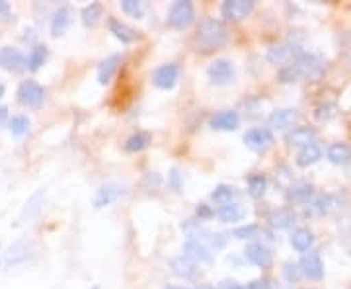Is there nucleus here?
Here are the masks:
<instances>
[{
  "instance_id": "obj_38",
  "label": "nucleus",
  "mask_w": 351,
  "mask_h": 289,
  "mask_svg": "<svg viewBox=\"0 0 351 289\" xmlns=\"http://www.w3.org/2000/svg\"><path fill=\"white\" fill-rule=\"evenodd\" d=\"M260 235V227L258 225H244L239 227V229H234V233H232V237H237L240 240H246V239H256Z\"/></svg>"
},
{
  "instance_id": "obj_48",
  "label": "nucleus",
  "mask_w": 351,
  "mask_h": 289,
  "mask_svg": "<svg viewBox=\"0 0 351 289\" xmlns=\"http://www.w3.org/2000/svg\"><path fill=\"white\" fill-rule=\"evenodd\" d=\"M193 289H215V288H211V286H199V288H193Z\"/></svg>"
},
{
  "instance_id": "obj_39",
  "label": "nucleus",
  "mask_w": 351,
  "mask_h": 289,
  "mask_svg": "<svg viewBox=\"0 0 351 289\" xmlns=\"http://www.w3.org/2000/svg\"><path fill=\"white\" fill-rule=\"evenodd\" d=\"M121 10L133 18H141L143 16V4L138 0H121Z\"/></svg>"
},
{
  "instance_id": "obj_43",
  "label": "nucleus",
  "mask_w": 351,
  "mask_h": 289,
  "mask_svg": "<svg viewBox=\"0 0 351 289\" xmlns=\"http://www.w3.org/2000/svg\"><path fill=\"white\" fill-rule=\"evenodd\" d=\"M180 180H182L180 172H178V170H172V174H170V186H172L174 189H178V192H180V188H182Z\"/></svg>"
},
{
  "instance_id": "obj_50",
  "label": "nucleus",
  "mask_w": 351,
  "mask_h": 289,
  "mask_svg": "<svg viewBox=\"0 0 351 289\" xmlns=\"http://www.w3.org/2000/svg\"><path fill=\"white\" fill-rule=\"evenodd\" d=\"M94 289H98V288H94Z\"/></svg>"
},
{
  "instance_id": "obj_8",
  "label": "nucleus",
  "mask_w": 351,
  "mask_h": 289,
  "mask_svg": "<svg viewBox=\"0 0 351 289\" xmlns=\"http://www.w3.org/2000/svg\"><path fill=\"white\" fill-rule=\"evenodd\" d=\"M207 76L217 86H225L228 82H232V78H234V65L228 59H217L209 65Z\"/></svg>"
},
{
  "instance_id": "obj_6",
  "label": "nucleus",
  "mask_w": 351,
  "mask_h": 289,
  "mask_svg": "<svg viewBox=\"0 0 351 289\" xmlns=\"http://www.w3.org/2000/svg\"><path fill=\"white\" fill-rule=\"evenodd\" d=\"M256 2L254 0H225L221 6V14L228 22H240L250 16Z\"/></svg>"
},
{
  "instance_id": "obj_5",
  "label": "nucleus",
  "mask_w": 351,
  "mask_h": 289,
  "mask_svg": "<svg viewBox=\"0 0 351 289\" xmlns=\"http://www.w3.org/2000/svg\"><path fill=\"white\" fill-rule=\"evenodd\" d=\"M244 145L254 152H265L274 145V133L267 127H252L244 133Z\"/></svg>"
},
{
  "instance_id": "obj_21",
  "label": "nucleus",
  "mask_w": 351,
  "mask_h": 289,
  "mask_svg": "<svg viewBox=\"0 0 351 289\" xmlns=\"http://www.w3.org/2000/svg\"><path fill=\"white\" fill-rule=\"evenodd\" d=\"M110 32L113 34V38L119 39L121 43H133V41H137L138 34L131 27V25H127L125 22H121V20H117V18H110Z\"/></svg>"
},
{
  "instance_id": "obj_40",
  "label": "nucleus",
  "mask_w": 351,
  "mask_h": 289,
  "mask_svg": "<svg viewBox=\"0 0 351 289\" xmlns=\"http://www.w3.org/2000/svg\"><path fill=\"white\" fill-rule=\"evenodd\" d=\"M283 274L287 277L289 284H297V279H299V268L295 264H285L283 268Z\"/></svg>"
},
{
  "instance_id": "obj_41",
  "label": "nucleus",
  "mask_w": 351,
  "mask_h": 289,
  "mask_svg": "<svg viewBox=\"0 0 351 289\" xmlns=\"http://www.w3.org/2000/svg\"><path fill=\"white\" fill-rule=\"evenodd\" d=\"M213 215H215L213 209H209V205H205V203H201L199 207H197V217H199V221L211 219Z\"/></svg>"
},
{
  "instance_id": "obj_10",
  "label": "nucleus",
  "mask_w": 351,
  "mask_h": 289,
  "mask_svg": "<svg viewBox=\"0 0 351 289\" xmlns=\"http://www.w3.org/2000/svg\"><path fill=\"white\" fill-rule=\"evenodd\" d=\"M301 53L302 51H299V47L293 45V43H281V45H274V47L267 49V61L271 65L285 67V65L293 63Z\"/></svg>"
},
{
  "instance_id": "obj_42",
  "label": "nucleus",
  "mask_w": 351,
  "mask_h": 289,
  "mask_svg": "<svg viewBox=\"0 0 351 289\" xmlns=\"http://www.w3.org/2000/svg\"><path fill=\"white\" fill-rule=\"evenodd\" d=\"M246 289H271V284L267 279H254Z\"/></svg>"
},
{
  "instance_id": "obj_22",
  "label": "nucleus",
  "mask_w": 351,
  "mask_h": 289,
  "mask_svg": "<svg viewBox=\"0 0 351 289\" xmlns=\"http://www.w3.org/2000/svg\"><path fill=\"white\" fill-rule=\"evenodd\" d=\"M119 65H121V55H110L108 59H104L98 67V82L100 84H110L112 82V78L117 73V69H119Z\"/></svg>"
},
{
  "instance_id": "obj_11",
  "label": "nucleus",
  "mask_w": 351,
  "mask_h": 289,
  "mask_svg": "<svg viewBox=\"0 0 351 289\" xmlns=\"http://www.w3.org/2000/svg\"><path fill=\"white\" fill-rule=\"evenodd\" d=\"M0 69L8 71V73H20L25 69V57L18 47L4 45L0 47Z\"/></svg>"
},
{
  "instance_id": "obj_17",
  "label": "nucleus",
  "mask_w": 351,
  "mask_h": 289,
  "mask_svg": "<svg viewBox=\"0 0 351 289\" xmlns=\"http://www.w3.org/2000/svg\"><path fill=\"white\" fill-rule=\"evenodd\" d=\"M125 194V188L119 186V184H106L101 186L96 196H94V207L96 209H101V207H108L110 203H113L115 200H119L121 196Z\"/></svg>"
},
{
  "instance_id": "obj_28",
  "label": "nucleus",
  "mask_w": 351,
  "mask_h": 289,
  "mask_svg": "<svg viewBox=\"0 0 351 289\" xmlns=\"http://www.w3.org/2000/svg\"><path fill=\"white\" fill-rule=\"evenodd\" d=\"M47 57H49V49H47V45H43V43L34 45L32 51H29V55H27V59H25V67H27L32 73H36V71H39V69L45 65Z\"/></svg>"
},
{
  "instance_id": "obj_14",
  "label": "nucleus",
  "mask_w": 351,
  "mask_h": 289,
  "mask_svg": "<svg viewBox=\"0 0 351 289\" xmlns=\"http://www.w3.org/2000/svg\"><path fill=\"white\" fill-rule=\"evenodd\" d=\"M332 209V198L328 194H314L308 203H304V217L308 219H320L328 215V211Z\"/></svg>"
},
{
  "instance_id": "obj_3",
  "label": "nucleus",
  "mask_w": 351,
  "mask_h": 289,
  "mask_svg": "<svg viewBox=\"0 0 351 289\" xmlns=\"http://www.w3.org/2000/svg\"><path fill=\"white\" fill-rule=\"evenodd\" d=\"M293 65L297 67L301 78H308V80H318V78H322L324 73H326V65L322 63L313 53H301L293 61Z\"/></svg>"
},
{
  "instance_id": "obj_19",
  "label": "nucleus",
  "mask_w": 351,
  "mask_h": 289,
  "mask_svg": "<svg viewBox=\"0 0 351 289\" xmlns=\"http://www.w3.org/2000/svg\"><path fill=\"white\" fill-rule=\"evenodd\" d=\"M184 256L189 258L191 262H211L213 254L209 251V246H205L203 240H188L184 246Z\"/></svg>"
},
{
  "instance_id": "obj_1",
  "label": "nucleus",
  "mask_w": 351,
  "mask_h": 289,
  "mask_svg": "<svg viewBox=\"0 0 351 289\" xmlns=\"http://www.w3.org/2000/svg\"><path fill=\"white\" fill-rule=\"evenodd\" d=\"M228 27L225 22L215 20V18H201L197 30H195V43L203 53L221 49L228 43Z\"/></svg>"
},
{
  "instance_id": "obj_47",
  "label": "nucleus",
  "mask_w": 351,
  "mask_h": 289,
  "mask_svg": "<svg viewBox=\"0 0 351 289\" xmlns=\"http://www.w3.org/2000/svg\"><path fill=\"white\" fill-rule=\"evenodd\" d=\"M4 94H6V86H4V84H2V82H0V98H2V96H4Z\"/></svg>"
},
{
  "instance_id": "obj_44",
  "label": "nucleus",
  "mask_w": 351,
  "mask_h": 289,
  "mask_svg": "<svg viewBox=\"0 0 351 289\" xmlns=\"http://www.w3.org/2000/svg\"><path fill=\"white\" fill-rule=\"evenodd\" d=\"M0 16H4V18L10 16V4L4 2V0H0Z\"/></svg>"
},
{
  "instance_id": "obj_29",
  "label": "nucleus",
  "mask_w": 351,
  "mask_h": 289,
  "mask_svg": "<svg viewBox=\"0 0 351 289\" xmlns=\"http://www.w3.org/2000/svg\"><path fill=\"white\" fill-rule=\"evenodd\" d=\"M152 143V133L149 131H137L125 141V151L127 152H141L145 151Z\"/></svg>"
},
{
  "instance_id": "obj_33",
  "label": "nucleus",
  "mask_w": 351,
  "mask_h": 289,
  "mask_svg": "<svg viewBox=\"0 0 351 289\" xmlns=\"http://www.w3.org/2000/svg\"><path fill=\"white\" fill-rule=\"evenodd\" d=\"M101 16H104V6H101L100 2H90L82 10V24L86 25V27H94L100 22Z\"/></svg>"
},
{
  "instance_id": "obj_35",
  "label": "nucleus",
  "mask_w": 351,
  "mask_h": 289,
  "mask_svg": "<svg viewBox=\"0 0 351 289\" xmlns=\"http://www.w3.org/2000/svg\"><path fill=\"white\" fill-rule=\"evenodd\" d=\"M234 196H237L234 188H232V186H226V184H219V186L211 192V200H213L217 205H228V203H232Z\"/></svg>"
},
{
  "instance_id": "obj_24",
  "label": "nucleus",
  "mask_w": 351,
  "mask_h": 289,
  "mask_svg": "<svg viewBox=\"0 0 351 289\" xmlns=\"http://www.w3.org/2000/svg\"><path fill=\"white\" fill-rule=\"evenodd\" d=\"M217 217H219V221H223V223H239V221H242V219L246 217V207L232 201V203H228V205H221V207L217 209Z\"/></svg>"
},
{
  "instance_id": "obj_25",
  "label": "nucleus",
  "mask_w": 351,
  "mask_h": 289,
  "mask_svg": "<svg viewBox=\"0 0 351 289\" xmlns=\"http://www.w3.org/2000/svg\"><path fill=\"white\" fill-rule=\"evenodd\" d=\"M328 161L336 166H346L351 163V147L346 143H332L326 151Z\"/></svg>"
},
{
  "instance_id": "obj_36",
  "label": "nucleus",
  "mask_w": 351,
  "mask_h": 289,
  "mask_svg": "<svg viewBox=\"0 0 351 289\" xmlns=\"http://www.w3.org/2000/svg\"><path fill=\"white\" fill-rule=\"evenodd\" d=\"M29 127H32V122L27 115H14L12 119H8V129L14 137H24L29 131Z\"/></svg>"
},
{
  "instance_id": "obj_26",
  "label": "nucleus",
  "mask_w": 351,
  "mask_h": 289,
  "mask_svg": "<svg viewBox=\"0 0 351 289\" xmlns=\"http://www.w3.org/2000/svg\"><path fill=\"white\" fill-rule=\"evenodd\" d=\"M267 221L274 229H291L297 223V215L287 207H281V209H274L271 213L267 215Z\"/></svg>"
},
{
  "instance_id": "obj_27",
  "label": "nucleus",
  "mask_w": 351,
  "mask_h": 289,
  "mask_svg": "<svg viewBox=\"0 0 351 289\" xmlns=\"http://www.w3.org/2000/svg\"><path fill=\"white\" fill-rule=\"evenodd\" d=\"M320 159H322V149L316 143H311V145L299 149L295 163H297V166H301V168H306V166H313V164L318 163Z\"/></svg>"
},
{
  "instance_id": "obj_31",
  "label": "nucleus",
  "mask_w": 351,
  "mask_h": 289,
  "mask_svg": "<svg viewBox=\"0 0 351 289\" xmlns=\"http://www.w3.org/2000/svg\"><path fill=\"white\" fill-rule=\"evenodd\" d=\"M314 196V189L311 184H297V186H293V188L287 189V200L291 203H308L311 198Z\"/></svg>"
},
{
  "instance_id": "obj_45",
  "label": "nucleus",
  "mask_w": 351,
  "mask_h": 289,
  "mask_svg": "<svg viewBox=\"0 0 351 289\" xmlns=\"http://www.w3.org/2000/svg\"><path fill=\"white\" fill-rule=\"evenodd\" d=\"M8 122V108L6 106H0V127Z\"/></svg>"
},
{
  "instance_id": "obj_20",
  "label": "nucleus",
  "mask_w": 351,
  "mask_h": 289,
  "mask_svg": "<svg viewBox=\"0 0 351 289\" xmlns=\"http://www.w3.org/2000/svg\"><path fill=\"white\" fill-rule=\"evenodd\" d=\"M34 251V244L32 242H25V240H20L16 242L14 246H10V251L4 258V264L6 266H18L25 262L29 258V252Z\"/></svg>"
},
{
  "instance_id": "obj_23",
  "label": "nucleus",
  "mask_w": 351,
  "mask_h": 289,
  "mask_svg": "<svg viewBox=\"0 0 351 289\" xmlns=\"http://www.w3.org/2000/svg\"><path fill=\"white\" fill-rule=\"evenodd\" d=\"M289 242H291V246L295 248L297 252H302V254H306V252L311 251V246H313L314 237L313 233L308 231V229H304V227H299V229H295L293 233H291V237H289Z\"/></svg>"
},
{
  "instance_id": "obj_46",
  "label": "nucleus",
  "mask_w": 351,
  "mask_h": 289,
  "mask_svg": "<svg viewBox=\"0 0 351 289\" xmlns=\"http://www.w3.org/2000/svg\"><path fill=\"white\" fill-rule=\"evenodd\" d=\"M221 289H246V288H244V286H240V284H237V281H223Z\"/></svg>"
},
{
  "instance_id": "obj_37",
  "label": "nucleus",
  "mask_w": 351,
  "mask_h": 289,
  "mask_svg": "<svg viewBox=\"0 0 351 289\" xmlns=\"http://www.w3.org/2000/svg\"><path fill=\"white\" fill-rule=\"evenodd\" d=\"M301 78L299 75V71H297V67L291 63L285 65V67H281L279 71H277V80L281 82V84H291V82H297Z\"/></svg>"
},
{
  "instance_id": "obj_7",
  "label": "nucleus",
  "mask_w": 351,
  "mask_h": 289,
  "mask_svg": "<svg viewBox=\"0 0 351 289\" xmlns=\"http://www.w3.org/2000/svg\"><path fill=\"white\" fill-rule=\"evenodd\" d=\"M299 270L304 277H308L313 281H320L324 277V262L320 258V252L308 251L306 254H302Z\"/></svg>"
},
{
  "instance_id": "obj_34",
  "label": "nucleus",
  "mask_w": 351,
  "mask_h": 289,
  "mask_svg": "<svg viewBox=\"0 0 351 289\" xmlns=\"http://www.w3.org/2000/svg\"><path fill=\"white\" fill-rule=\"evenodd\" d=\"M265 189H267V178H265V174H252L248 178V194L254 200L263 198Z\"/></svg>"
},
{
  "instance_id": "obj_15",
  "label": "nucleus",
  "mask_w": 351,
  "mask_h": 289,
  "mask_svg": "<svg viewBox=\"0 0 351 289\" xmlns=\"http://www.w3.org/2000/svg\"><path fill=\"white\" fill-rule=\"evenodd\" d=\"M314 139H316V129H314V127L299 126V127H293L287 135H285V143H287L289 147L302 149V147H306V145L314 143Z\"/></svg>"
},
{
  "instance_id": "obj_13",
  "label": "nucleus",
  "mask_w": 351,
  "mask_h": 289,
  "mask_svg": "<svg viewBox=\"0 0 351 289\" xmlns=\"http://www.w3.org/2000/svg\"><path fill=\"white\" fill-rule=\"evenodd\" d=\"M244 258L258 268H269L271 260H274V254L262 242H250L244 251Z\"/></svg>"
},
{
  "instance_id": "obj_30",
  "label": "nucleus",
  "mask_w": 351,
  "mask_h": 289,
  "mask_svg": "<svg viewBox=\"0 0 351 289\" xmlns=\"http://www.w3.org/2000/svg\"><path fill=\"white\" fill-rule=\"evenodd\" d=\"M172 270H174L176 276L184 277V279H193L195 274H197V268H195V262H191L186 256H178L172 260Z\"/></svg>"
},
{
  "instance_id": "obj_32",
  "label": "nucleus",
  "mask_w": 351,
  "mask_h": 289,
  "mask_svg": "<svg viewBox=\"0 0 351 289\" xmlns=\"http://www.w3.org/2000/svg\"><path fill=\"white\" fill-rule=\"evenodd\" d=\"M338 113L339 108L334 102H324V104H318V106L314 108V117H316V122H320V124H328V122L336 119Z\"/></svg>"
},
{
  "instance_id": "obj_2",
  "label": "nucleus",
  "mask_w": 351,
  "mask_h": 289,
  "mask_svg": "<svg viewBox=\"0 0 351 289\" xmlns=\"http://www.w3.org/2000/svg\"><path fill=\"white\" fill-rule=\"evenodd\" d=\"M195 20V8L189 0H178L172 4L168 18H166V24L172 30H186L189 25L193 24Z\"/></svg>"
},
{
  "instance_id": "obj_49",
  "label": "nucleus",
  "mask_w": 351,
  "mask_h": 289,
  "mask_svg": "<svg viewBox=\"0 0 351 289\" xmlns=\"http://www.w3.org/2000/svg\"><path fill=\"white\" fill-rule=\"evenodd\" d=\"M164 289H180V288H174V286H166Z\"/></svg>"
},
{
  "instance_id": "obj_16",
  "label": "nucleus",
  "mask_w": 351,
  "mask_h": 289,
  "mask_svg": "<svg viewBox=\"0 0 351 289\" xmlns=\"http://www.w3.org/2000/svg\"><path fill=\"white\" fill-rule=\"evenodd\" d=\"M73 22V12L69 6H59L55 12H53V18H51V36L53 38H61L66 34L69 25Z\"/></svg>"
},
{
  "instance_id": "obj_18",
  "label": "nucleus",
  "mask_w": 351,
  "mask_h": 289,
  "mask_svg": "<svg viewBox=\"0 0 351 289\" xmlns=\"http://www.w3.org/2000/svg\"><path fill=\"white\" fill-rule=\"evenodd\" d=\"M209 126L217 131H234L240 126V115L234 110H223V112L215 113Z\"/></svg>"
},
{
  "instance_id": "obj_4",
  "label": "nucleus",
  "mask_w": 351,
  "mask_h": 289,
  "mask_svg": "<svg viewBox=\"0 0 351 289\" xmlns=\"http://www.w3.org/2000/svg\"><path fill=\"white\" fill-rule=\"evenodd\" d=\"M45 89L36 82V80H24L20 86H18V92H16V96H18V102L25 106V108H39L43 100H45Z\"/></svg>"
},
{
  "instance_id": "obj_12",
  "label": "nucleus",
  "mask_w": 351,
  "mask_h": 289,
  "mask_svg": "<svg viewBox=\"0 0 351 289\" xmlns=\"http://www.w3.org/2000/svg\"><path fill=\"white\" fill-rule=\"evenodd\" d=\"M178 78H180V67L176 63H168L162 65V67H158V69L154 71L152 82H154L156 89L170 90L176 86Z\"/></svg>"
},
{
  "instance_id": "obj_9",
  "label": "nucleus",
  "mask_w": 351,
  "mask_h": 289,
  "mask_svg": "<svg viewBox=\"0 0 351 289\" xmlns=\"http://www.w3.org/2000/svg\"><path fill=\"white\" fill-rule=\"evenodd\" d=\"M301 113L299 110L293 108H285V110H276L267 117V129H277V131H285V129H293L299 124Z\"/></svg>"
}]
</instances>
